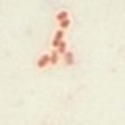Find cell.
Returning a JSON list of instances; mask_svg holds the SVG:
<instances>
[{
  "mask_svg": "<svg viewBox=\"0 0 125 125\" xmlns=\"http://www.w3.org/2000/svg\"><path fill=\"white\" fill-rule=\"evenodd\" d=\"M49 64H50V55H47V53L41 55V56H39V60H38V67L39 69H44Z\"/></svg>",
  "mask_w": 125,
  "mask_h": 125,
  "instance_id": "6da1fadb",
  "label": "cell"
},
{
  "mask_svg": "<svg viewBox=\"0 0 125 125\" xmlns=\"http://www.w3.org/2000/svg\"><path fill=\"white\" fill-rule=\"evenodd\" d=\"M67 17H69V13H67V11H64V10H62V11H60V13H58L56 16H55V19H56L58 22L64 21V19H67Z\"/></svg>",
  "mask_w": 125,
  "mask_h": 125,
  "instance_id": "7a4b0ae2",
  "label": "cell"
},
{
  "mask_svg": "<svg viewBox=\"0 0 125 125\" xmlns=\"http://www.w3.org/2000/svg\"><path fill=\"white\" fill-rule=\"evenodd\" d=\"M58 55H60V53H58L56 50H53V52H52V55H50V64H56V62H58V60H60Z\"/></svg>",
  "mask_w": 125,
  "mask_h": 125,
  "instance_id": "3957f363",
  "label": "cell"
},
{
  "mask_svg": "<svg viewBox=\"0 0 125 125\" xmlns=\"http://www.w3.org/2000/svg\"><path fill=\"white\" fill-rule=\"evenodd\" d=\"M64 61H66V64H73V56H72V53L70 52H66L64 53Z\"/></svg>",
  "mask_w": 125,
  "mask_h": 125,
  "instance_id": "277c9868",
  "label": "cell"
},
{
  "mask_svg": "<svg viewBox=\"0 0 125 125\" xmlns=\"http://www.w3.org/2000/svg\"><path fill=\"white\" fill-rule=\"evenodd\" d=\"M70 27V19H64V21H61L60 22V30H64V28H69Z\"/></svg>",
  "mask_w": 125,
  "mask_h": 125,
  "instance_id": "5b68a950",
  "label": "cell"
},
{
  "mask_svg": "<svg viewBox=\"0 0 125 125\" xmlns=\"http://www.w3.org/2000/svg\"><path fill=\"white\" fill-rule=\"evenodd\" d=\"M56 49H58V50H56L58 53H66V49H67V44H66L64 41H61V42H60V45H58Z\"/></svg>",
  "mask_w": 125,
  "mask_h": 125,
  "instance_id": "8992f818",
  "label": "cell"
}]
</instances>
